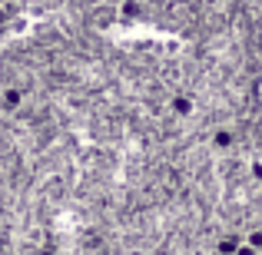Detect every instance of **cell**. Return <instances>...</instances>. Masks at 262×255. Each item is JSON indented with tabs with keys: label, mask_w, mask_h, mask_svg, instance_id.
<instances>
[{
	"label": "cell",
	"mask_w": 262,
	"mask_h": 255,
	"mask_svg": "<svg viewBox=\"0 0 262 255\" xmlns=\"http://www.w3.org/2000/svg\"><path fill=\"white\" fill-rule=\"evenodd\" d=\"M259 96H262V86H259Z\"/></svg>",
	"instance_id": "6da1fadb"
}]
</instances>
